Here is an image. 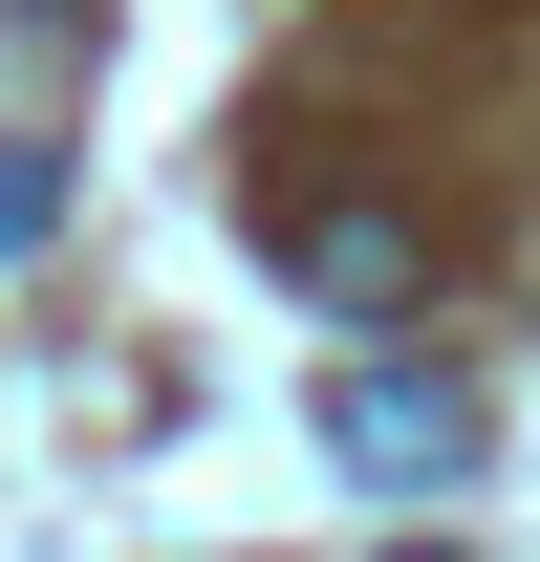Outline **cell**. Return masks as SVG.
<instances>
[{
    "mask_svg": "<svg viewBox=\"0 0 540 562\" xmlns=\"http://www.w3.org/2000/svg\"><path fill=\"white\" fill-rule=\"evenodd\" d=\"M260 260L303 281L325 325H410V303H432V238H410V216H368V195H281Z\"/></svg>",
    "mask_w": 540,
    "mask_h": 562,
    "instance_id": "obj_2",
    "label": "cell"
},
{
    "mask_svg": "<svg viewBox=\"0 0 540 562\" xmlns=\"http://www.w3.org/2000/svg\"><path fill=\"white\" fill-rule=\"evenodd\" d=\"M325 454L368 497H454L475 476V390H454V368H346V390H325Z\"/></svg>",
    "mask_w": 540,
    "mask_h": 562,
    "instance_id": "obj_1",
    "label": "cell"
},
{
    "mask_svg": "<svg viewBox=\"0 0 540 562\" xmlns=\"http://www.w3.org/2000/svg\"><path fill=\"white\" fill-rule=\"evenodd\" d=\"M410 562H432V541H410Z\"/></svg>",
    "mask_w": 540,
    "mask_h": 562,
    "instance_id": "obj_3",
    "label": "cell"
}]
</instances>
